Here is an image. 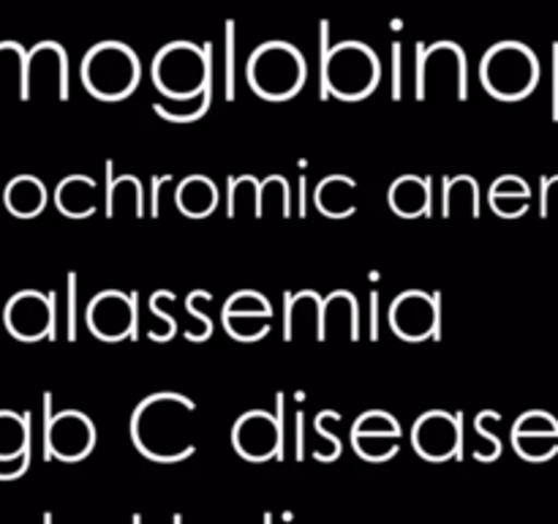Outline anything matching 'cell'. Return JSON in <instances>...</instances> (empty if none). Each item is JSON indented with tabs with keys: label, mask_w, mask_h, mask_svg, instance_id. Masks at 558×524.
Here are the masks:
<instances>
[{
	"label": "cell",
	"mask_w": 558,
	"mask_h": 524,
	"mask_svg": "<svg viewBox=\"0 0 558 524\" xmlns=\"http://www.w3.org/2000/svg\"><path fill=\"white\" fill-rule=\"evenodd\" d=\"M194 413L196 404L183 393H153L134 409V418H131L134 445L150 462H183L196 451Z\"/></svg>",
	"instance_id": "1"
},
{
	"label": "cell",
	"mask_w": 558,
	"mask_h": 524,
	"mask_svg": "<svg viewBox=\"0 0 558 524\" xmlns=\"http://www.w3.org/2000/svg\"><path fill=\"white\" fill-rule=\"evenodd\" d=\"M245 74L256 96L265 102H289L303 91L308 80V63L294 44L265 41L251 52Z\"/></svg>",
	"instance_id": "2"
},
{
	"label": "cell",
	"mask_w": 558,
	"mask_h": 524,
	"mask_svg": "<svg viewBox=\"0 0 558 524\" xmlns=\"http://www.w3.org/2000/svg\"><path fill=\"white\" fill-rule=\"evenodd\" d=\"M379 80V58L368 44L341 41L322 52V85L327 96L341 102H363L376 91Z\"/></svg>",
	"instance_id": "3"
},
{
	"label": "cell",
	"mask_w": 558,
	"mask_h": 524,
	"mask_svg": "<svg viewBox=\"0 0 558 524\" xmlns=\"http://www.w3.org/2000/svg\"><path fill=\"white\" fill-rule=\"evenodd\" d=\"M80 76L90 96L101 102H123L140 85L142 66L129 44L98 41L82 58Z\"/></svg>",
	"instance_id": "4"
},
{
	"label": "cell",
	"mask_w": 558,
	"mask_h": 524,
	"mask_svg": "<svg viewBox=\"0 0 558 524\" xmlns=\"http://www.w3.org/2000/svg\"><path fill=\"white\" fill-rule=\"evenodd\" d=\"M539 60L532 47L521 41H499L483 55L480 80L499 102H521L539 85Z\"/></svg>",
	"instance_id": "5"
},
{
	"label": "cell",
	"mask_w": 558,
	"mask_h": 524,
	"mask_svg": "<svg viewBox=\"0 0 558 524\" xmlns=\"http://www.w3.org/2000/svg\"><path fill=\"white\" fill-rule=\"evenodd\" d=\"M150 76L161 96L191 98L213 85L210 55L199 44L169 41L153 58Z\"/></svg>",
	"instance_id": "6"
},
{
	"label": "cell",
	"mask_w": 558,
	"mask_h": 524,
	"mask_svg": "<svg viewBox=\"0 0 558 524\" xmlns=\"http://www.w3.org/2000/svg\"><path fill=\"white\" fill-rule=\"evenodd\" d=\"M417 96L456 98V102H463L469 96L466 55H463V49L458 44L439 41L434 47L423 49V55H420Z\"/></svg>",
	"instance_id": "7"
},
{
	"label": "cell",
	"mask_w": 558,
	"mask_h": 524,
	"mask_svg": "<svg viewBox=\"0 0 558 524\" xmlns=\"http://www.w3.org/2000/svg\"><path fill=\"white\" fill-rule=\"evenodd\" d=\"M232 445L245 462H270L283 456L281 413L270 415L265 409H248L232 426Z\"/></svg>",
	"instance_id": "8"
},
{
	"label": "cell",
	"mask_w": 558,
	"mask_h": 524,
	"mask_svg": "<svg viewBox=\"0 0 558 524\" xmlns=\"http://www.w3.org/2000/svg\"><path fill=\"white\" fill-rule=\"evenodd\" d=\"M392 333L403 342H425L439 338V295H428L423 289L401 293L387 311Z\"/></svg>",
	"instance_id": "9"
},
{
	"label": "cell",
	"mask_w": 558,
	"mask_h": 524,
	"mask_svg": "<svg viewBox=\"0 0 558 524\" xmlns=\"http://www.w3.org/2000/svg\"><path fill=\"white\" fill-rule=\"evenodd\" d=\"M136 300L120 289H104L87 303L85 322L101 342L114 344L136 336Z\"/></svg>",
	"instance_id": "10"
},
{
	"label": "cell",
	"mask_w": 558,
	"mask_h": 524,
	"mask_svg": "<svg viewBox=\"0 0 558 524\" xmlns=\"http://www.w3.org/2000/svg\"><path fill=\"white\" fill-rule=\"evenodd\" d=\"M412 445L425 462H447L461 453V418L445 409H428L412 429Z\"/></svg>",
	"instance_id": "11"
},
{
	"label": "cell",
	"mask_w": 558,
	"mask_h": 524,
	"mask_svg": "<svg viewBox=\"0 0 558 524\" xmlns=\"http://www.w3.org/2000/svg\"><path fill=\"white\" fill-rule=\"evenodd\" d=\"M5 327L20 342L54 336V298L36 293V289L16 293L5 306Z\"/></svg>",
	"instance_id": "12"
},
{
	"label": "cell",
	"mask_w": 558,
	"mask_h": 524,
	"mask_svg": "<svg viewBox=\"0 0 558 524\" xmlns=\"http://www.w3.org/2000/svg\"><path fill=\"white\" fill-rule=\"evenodd\" d=\"M33 93L69 98V58L60 44H38L25 58V98Z\"/></svg>",
	"instance_id": "13"
},
{
	"label": "cell",
	"mask_w": 558,
	"mask_h": 524,
	"mask_svg": "<svg viewBox=\"0 0 558 524\" xmlns=\"http://www.w3.org/2000/svg\"><path fill=\"white\" fill-rule=\"evenodd\" d=\"M96 445V429L80 409H63L47 424V448L60 462H82Z\"/></svg>",
	"instance_id": "14"
},
{
	"label": "cell",
	"mask_w": 558,
	"mask_h": 524,
	"mask_svg": "<svg viewBox=\"0 0 558 524\" xmlns=\"http://www.w3.org/2000/svg\"><path fill=\"white\" fill-rule=\"evenodd\" d=\"M360 306L352 293L336 289L322 298V342H357Z\"/></svg>",
	"instance_id": "15"
},
{
	"label": "cell",
	"mask_w": 558,
	"mask_h": 524,
	"mask_svg": "<svg viewBox=\"0 0 558 524\" xmlns=\"http://www.w3.org/2000/svg\"><path fill=\"white\" fill-rule=\"evenodd\" d=\"M287 342H322V298L311 289L287 295V322H283Z\"/></svg>",
	"instance_id": "16"
},
{
	"label": "cell",
	"mask_w": 558,
	"mask_h": 524,
	"mask_svg": "<svg viewBox=\"0 0 558 524\" xmlns=\"http://www.w3.org/2000/svg\"><path fill=\"white\" fill-rule=\"evenodd\" d=\"M390 211L401 218L428 216L434 207V183L423 175H401L387 191Z\"/></svg>",
	"instance_id": "17"
},
{
	"label": "cell",
	"mask_w": 558,
	"mask_h": 524,
	"mask_svg": "<svg viewBox=\"0 0 558 524\" xmlns=\"http://www.w3.org/2000/svg\"><path fill=\"white\" fill-rule=\"evenodd\" d=\"M314 205L325 218H352L357 213V183L349 175H327L316 186Z\"/></svg>",
	"instance_id": "18"
},
{
	"label": "cell",
	"mask_w": 558,
	"mask_h": 524,
	"mask_svg": "<svg viewBox=\"0 0 558 524\" xmlns=\"http://www.w3.org/2000/svg\"><path fill=\"white\" fill-rule=\"evenodd\" d=\"M54 207L65 218H90L98 211V183L90 175H69L54 189Z\"/></svg>",
	"instance_id": "19"
},
{
	"label": "cell",
	"mask_w": 558,
	"mask_h": 524,
	"mask_svg": "<svg viewBox=\"0 0 558 524\" xmlns=\"http://www.w3.org/2000/svg\"><path fill=\"white\" fill-rule=\"evenodd\" d=\"M107 202H104L107 218L145 216V191H142L140 178H134V175H112V162H107Z\"/></svg>",
	"instance_id": "20"
},
{
	"label": "cell",
	"mask_w": 558,
	"mask_h": 524,
	"mask_svg": "<svg viewBox=\"0 0 558 524\" xmlns=\"http://www.w3.org/2000/svg\"><path fill=\"white\" fill-rule=\"evenodd\" d=\"M218 186L207 175H189L174 191L178 211L189 218H207L218 207Z\"/></svg>",
	"instance_id": "21"
},
{
	"label": "cell",
	"mask_w": 558,
	"mask_h": 524,
	"mask_svg": "<svg viewBox=\"0 0 558 524\" xmlns=\"http://www.w3.org/2000/svg\"><path fill=\"white\" fill-rule=\"evenodd\" d=\"M488 205L501 218H521L532 207V189L518 175H501L488 191Z\"/></svg>",
	"instance_id": "22"
},
{
	"label": "cell",
	"mask_w": 558,
	"mask_h": 524,
	"mask_svg": "<svg viewBox=\"0 0 558 524\" xmlns=\"http://www.w3.org/2000/svg\"><path fill=\"white\" fill-rule=\"evenodd\" d=\"M441 213L445 218H480V183L472 175H456L445 180Z\"/></svg>",
	"instance_id": "23"
},
{
	"label": "cell",
	"mask_w": 558,
	"mask_h": 524,
	"mask_svg": "<svg viewBox=\"0 0 558 524\" xmlns=\"http://www.w3.org/2000/svg\"><path fill=\"white\" fill-rule=\"evenodd\" d=\"M5 207L16 218H36L47 207V186L33 175H16L5 186Z\"/></svg>",
	"instance_id": "24"
},
{
	"label": "cell",
	"mask_w": 558,
	"mask_h": 524,
	"mask_svg": "<svg viewBox=\"0 0 558 524\" xmlns=\"http://www.w3.org/2000/svg\"><path fill=\"white\" fill-rule=\"evenodd\" d=\"M227 211L229 218H259V178L254 175L229 178Z\"/></svg>",
	"instance_id": "25"
},
{
	"label": "cell",
	"mask_w": 558,
	"mask_h": 524,
	"mask_svg": "<svg viewBox=\"0 0 558 524\" xmlns=\"http://www.w3.org/2000/svg\"><path fill=\"white\" fill-rule=\"evenodd\" d=\"M158 115L163 120H172V123H191V120H199L202 115L210 109V87L191 98H167L163 96L161 102L153 104Z\"/></svg>",
	"instance_id": "26"
},
{
	"label": "cell",
	"mask_w": 558,
	"mask_h": 524,
	"mask_svg": "<svg viewBox=\"0 0 558 524\" xmlns=\"http://www.w3.org/2000/svg\"><path fill=\"white\" fill-rule=\"evenodd\" d=\"M354 451L365 462H390L401 451V434H387V431H365V434H352Z\"/></svg>",
	"instance_id": "27"
},
{
	"label": "cell",
	"mask_w": 558,
	"mask_h": 524,
	"mask_svg": "<svg viewBox=\"0 0 558 524\" xmlns=\"http://www.w3.org/2000/svg\"><path fill=\"white\" fill-rule=\"evenodd\" d=\"M289 213H292V196H289L287 180L281 175L259 180V218H287Z\"/></svg>",
	"instance_id": "28"
},
{
	"label": "cell",
	"mask_w": 558,
	"mask_h": 524,
	"mask_svg": "<svg viewBox=\"0 0 558 524\" xmlns=\"http://www.w3.org/2000/svg\"><path fill=\"white\" fill-rule=\"evenodd\" d=\"M27 453V420L16 413H0V462Z\"/></svg>",
	"instance_id": "29"
},
{
	"label": "cell",
	"mask_w": 558,
	"mask_h": 524,
	"mask_svg": "<svg viewBox=\"0 0 558 524\" xmlns=\"http://www.w3.org/2000/svg\"><path fill=\"white\" fill-rule=\"evenodd\" d=\"M270 325L272 317L265 314H223V327H227L229 336L245 344L265 338L270 333Z\"/></svg>",
	"instance_id": "30"
},
{
	"label": "cell",
	"mask_w": 558,
	"mask_h": 524,
	"mask_svg": "<svg viewBox=\"0 0 558 524\" xmlns=\"http://www.w3.org/2000/svg\"><path fill=\"white\" fill-rule=\"evenodd\" d=\"M512 445L526 462H548L558 453V434H539V431L512 434Z\"/></svg>",
	"instance_id": "31"
},
{
	"label": "cell",
	"mask_w": 558,
	"mask_h": 524,
	"mask_svg": "<svg viewBox=\"0 0 558 524\" xmlns=\"http://www.w3.org/2000/svg\"><path fill=\"white\" fill-rule=\"evenodd\" d=\"M490 420H499V413H494V409H483V413L477 415V420H474V434H477V442L472 445V453L474 458H480V462H496L501 453L499 437L488 429Z\"/></svg>",
	"instance_id": "32"
},
{
	"label": "cell",
	"mask_w": 558,
	"mask_h": 524,
	"mask_svg": "<svg viewBox=\"0 0 558 524\" xmlns=\"http://www.w3.org/2000/svg\"><path fill=\"white\" fill-rule=\"evenodd\" d=\"M213 295L205 293V289H194V293L189 295V300H185V311H189L191 322L194 325L185 331V338L189 342H207V338L213 336V317H207L205 311H202V306L210 303Z\"/></svg>",
	"instance_id": "33"
},
{
	"label": "cell",
	"mask_w": 558,
	"mask_h": 524,
	"mask_svg": "<svg viewBox=\"0 0 558 524\" xmlns=\"http://www.w3.org/2000/svg\"><path fill=\"white\" fill-rule=\"evenodd\" d=\"M223 314L272 317V306L270 300H267L262 293H256V289H240V293H234L232 298H227V303H223Z\"/></svg>",
	"instance_id": "34"
},
{
	"label": "cell",
	"mask_w": 558,
	"mask_h": 524,
	"mask_svg": "<svg viewBox=\"0 0 558 524\" xmlns=\"http://www.w3.org/2000/svg\"><path fill=\"white\" fill-rule=\"evenodd\" d=\"M365 431H387V434H401V424L396 415L385 413V409H368L354 420L352 434H365Z\"/></svg>",
	"instance_id": "35"
},
{
	"label": "cell",
	"mask_w": 558,
	"mask_h": 524,
	"mask_svg": "<svg viewBox=\"0 0 558 524\" xmlns=\"http://www.w3.org/2000/svg\"><path fill=\"white\" fill-rule=\"evenodd\" d=\"M529 431H539V434H558V420L545 409H529L512 426V434H529Z\"/></svg>",
	"instance_id": "36"
},
{
	"label": "cell",
	"mask_w": 558,
	"mask_h": 524,
	"mask_svg": "<svg viewBox=\"0 0 558 524\" xmlns=\"http://www.w3.org/2000/svg\"><path fill=\"white\" fill-rule=\"evenodd\" d=\"M150 311L158 317V325L150 331V338L153 342H169V338L174 336V331H178V320H174L169 311L161 309L156 293H153V298H150Z\"/></svg>",
	"instance_id": "37"
},
{
	"label": "cell",
	"mask_w": 558,
	"mask_h": 524,
	"mask_svg": "<svg viewBox=\"0 0 558 524\" xmlns=\"http://www.w3.org/2000/svg\"><path fill=\"white\" fill-rule=\"evenodd\" d=\"M543 218H550L558 213V175L543 180V207H539Z\"/></svg>",
	"instance_id": "38"
},
{
	"label": "cell",
	"mask_w": 558,
	"mask_h": 524,
	"mask_svg": "<svg viewBox=\"0 0 558 524\" xmlns=\"http://www.w3.org/2000/svg\"><path fill=\"white\" fill-rule=\"evenodd\" d=\"M69 338H76V273L69 276Z\"/></svg>",
	"instance_id": "39"
},
{
	"label": "cell",
	"mask_w": 558,
	"mask_h": 524,
	"mask_svg": "<svg viewBox=\"0 0 558 524\" xmlns=\"http://www.w3.org/2000/svg\"><path fill=\"white\" fill-rule=\"evenodd\" d=\"M172 183V175H158V178L150 180L153 186V196H150V216L156 218L161 213V186Z\"/></svg>",
	"instance_id": "40"
},
{
	"label": "cell",
	"mask_w": 558,
	"mask_h": 524,
	"mask_svg": "<svg viewBox=\"0 0 558 524\" xmlns=\"http://www.w3.org/2000/svg\"><path fill=\"white\" fill-rule=\"evenodd\" d=\"M554 55H556V71H554V80H556V102H554V118L558 120V44H556V49H554Z\"/></svg>",
	"instance_id": "41"
}]
</instances>
